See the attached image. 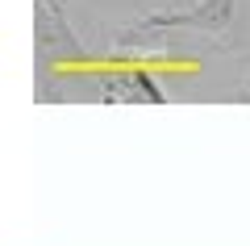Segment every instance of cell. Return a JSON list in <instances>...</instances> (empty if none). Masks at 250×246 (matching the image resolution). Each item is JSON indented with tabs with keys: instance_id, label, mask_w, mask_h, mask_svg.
Segmentation results:
<instances>
[{
	"instance_id": "obj_2",
	"label": "cell",
	"mask_w": 250,
	"mask_h": 246,
	"mask_svg": "<svg viewBox=\"0 0 250 246\" xmlns=\"http://www.w3.org/2000/svg\"><path fill=\"white\" fill-rule=\"evenodd\" d=\"M242 100H250V75H246V84H242Z\"/></svg>"
},
{
	"instance_id": "obj_1",
	"label": "cell",
	"mask_w": 250,
	"mask_h": 246,
	"mask_svg": "<svg viewBox=\"0 0 250 246\" xmlns=\"http://www.w3.org/2000/svg\"><path fill=\"white\" fill-rule=\"evenodd\" d=\"M38 54H42L46 67L71 59V63H83L88 50L80 46V38L71 34L67 17H62V0H38Z\"/></svg>"
}]
</instances>
